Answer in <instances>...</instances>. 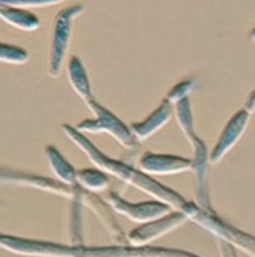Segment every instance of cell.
<instances>
[{
	"label": "cell",
	"instance_id": "7a4b0ae2",
	"mask_svg": "<svg viewBox=\"0 0 255 257\" xmlns=\"http://www.w3.org/2000/svg\"><path fill=\"white\" fill-rule=\"evenodd\" d=\"M95 114L94 118L84 120L76 126V130L80 132H91V134H102L106 132L112 135L121 146H124L128 150L139 149V141L136 139L133 132L125 122L120 120L118 117L109 109L102 106L98 101H91L87 105Z\"/></svg>",
	"mask_w": 255,
	"mask_h": 257
},
{
	"label": "cell",
	"instance_id": "7c38bea8",
	"mask_svg": "<svg viewBox=\"0 0 255 257\" xmlns=\"http://www.w3.org/2000/svg\"><path fill=\"white\" fill-rule=\"evenodd\" d=\"M175 106V116L178 120V124L181 126L183 135L187 138V141L193 143V142L198 138L194 131V122H193V113L190 108V99L185 98L178 101L174 105Z\"/></svg>",
	"mask_w": 255,
	"mask_h": 257
},
{
	"label": "cell",
	"instance_id": "9a60e30c",
	"mask_svg": "<svg viewBox=\"0 0 255 257\" xmlns=\"http://www.w3.org/2000/svg\"><path fill=\"white\" fill-rule=\"evenodd\" d=\"M195 86H197V82L195 79H186L182 80L179 83H176L174 87H172L171 91H168L167 99L168 102H171L172 105H175L178 101H181V99L189 98V95L193 93V90L195 89Z\"/></svg>",
	"mask_w": 255,
	"mask_h": 257
},
{
	"label": "cell",
	"instance_id": "ba28073f",
	"mask_svg": "<svg viewBox=\"0 0 255 257\" xmlns=\"http://www.w3.org/2000/svg\"><path fill=\"white\" fill-rule=\"evenodd\" d=\"M171 106L172 103L164 98L163 102L145 120L140 122H132L129 126L133 135L136 136V139L139 142L145 141L147 138L152 136L155 132H158L160 128L166 125L171 118Z\"/></svg>",
	"mask_w": 255,
	"mask_h": 257
},
{
	"label": "cell",
	"instance_id": "9c48e42d",
	"mask_svg": "<svg viewBox=\"0 0 255 257\" xmlns=\"http://www.w3.org/2000/svg\"><path fill=\"white\" fill-rule=\"evenodd\" d=\"M68 79L75 93L83 99L86 105L95 99L86 68L78 56H72L68 61Z\"/></svg>",
	"mask_w": 255,
	"mask_h": 257
},
{
	"label": "cell",
	"instance_id": "4fadbf2b",
	"mask_svg": "<svg viewBox=\"0 0 255 257\" xmlns=\"http://www.w3.org/2000/svg\"><path fill=\"white\" fill-rule=\"evenodd\" d=\"M183 216H185V214H174V215L168 216L166 219L160 220L159 223L147 226L148 229H145V226H144V229L135 231V233L132 234V239L136 241V242L137 241H145V239H148V237L156 235L160 231H166V230H168V227H172V226H175L179 222H182Z\"/></svg>",
	"mask_w": 255,
	"mask_h": 257
},
{
	"label": "cell",
	"instance_id": "8fae6325",
	"mask_svg": "<svg viewBox=\"0 0 255 257\" xmlns=\"http://www.w3.org/2000/svg\"><path fill=\"white\" fill-rule=\"evenodd\" d=\"M76 181L86 191L101 192L110 184V178L101 169H83L78 170Z\"/></svg>",
	"mask_w": 255,
	"mask_h": 257
},
{
	"label": "cell",
	"instance_id": "30bf717a",
	"mask_svg": "<svg viewBox=\"0 0 255 257\" xmlns=\"http://www.w3.org/2000/svg\"><path fill=\"white\" fill-rule=\"evenodd\" d=\"M47 157L52 170L55 172L59 181H61L65 185H70V187L78 185V181H76L78 170L57 151V149H55L53 146H48Z\"/></svg>",
	"mask_w": 255,
	"mask_h": 257
},
{
	"label": "cell",
	"instance_id": "277c9868",
	"mask_svg": "<svg viewBox=\"0 0 255 257\" xmlns=\"http://www.w3.org/2000/svg\"><path fill=\"white\" fill-rule=\"evenodd\" d=\"M248 120L250 113L246 109H241L229 118V121L224 126L223 132L218 138L217 143L209 154V164H218L228 154V151H231L232 147L236 145L246 131Z\"/></svg>",
	"mask_w": 255,
	"mask_h": 257
},
{
	"label": "cell",
	"instance_id": "5bb4252c",
	"mask_svg": "<svg viewBox=\"0 0 255 257\" xmlns=\"http://www.w3.org/2000/svg\"><path fill=\"white\" fill-rule=\"evenodd\" d=\"M9 22L14 24L15 26L24 29H36L38 26V21L36 17L28 13H21V11H14V10H6L2 13Z\"/></svg>",
	"mask_w": 255,
	"mask_h": 257
},
{
	"label": "cell",
	"instance_id": "52a82bcc",
	"mask_svg": "<svg viewBox=\"0 0 255 257\" xmlns=\"http://www.w3.org/2000/svg\"><path fill=\"white\" fill-rule=\"evenodd\" d=\"M194 151L193 155V173L195 177V188H197V199L201 207L206 204L208 207V187H206V178H208V164L209 154L206 146L199 138H197L193 143H190Z\"/></svg>",
	"mask_w": 255,
	"mask_h": 257
},
{
	"label": "cell",
	"instance_id": "5b68a950",
	"mask_svg": "<svg viewBox=\"0 0 255 257\" xmlns=\"http://www.w3.org/2000/svg\"><path fill=\"white\" fill-rule=\"evenodd\" d=\"M140 169L147 174H178L189 172L193 169V161L183 158L179 155L170 154H155L147 151L141 155L139 161Z\"/></svg>",
	"mask_w": 255,
	"mask_h": 257
},
{
	"label": "cell",
	"instance_id": "3957f363",
	"mask_svg": "<svg viewBox=\"0 0 255 257\" xmlns=\"http://www.w3.org/2000/svg\"><path fill=\"white\" fill-rule=\"evenodd\" d=\"M82 11H83L82 6H74V7L65 9L64 11H61L60 14L57 15L51 51V67H49V74L52 76H57L60 74L61 66H63L65 59V53L68 51V45H70L72 21L78 15L82 14Z\"/></svg>",
	"mask_w": 255,
	"mask_h": 257
},
{
	"label": "cell",
	"instance_id": "2e32d148",
	"mask_svg": "<svg viewBox=\"0 0 255 257\" xmlns=\"http://www.w3.org/2000/svg\"><path fill=\"white\" fill-rule=\"evenodd\" d=\"M248 113H254L255 112V90L250 94V97L247 99L246 108H244Z\"/></svg>",
	"mask_w": 255,
	"mask_h": 257
},
{
	"label": "cell",
	"instance_id": "8992f818",
	"mask_svg": "<svg viewBox=\"0 0 255 257\" xmlns=\"http://www.w3.org/2000/svg\"><path fill=\"white\" fill-rule=\"evenodd\" d=\"M109 201L117 211L122 214L130 216L132 219H152L156 216H160L166 214L170 208L163 203L159 201H149V203H140V204H132L128 203L122 197L118 196L117 192H110L109 193Z\"/></svg>",
	"mask_w": 255,
	"mask_h": 257
},
{
	"label": "cell",
	"instance_id": "6da1fadb",
	"mask_svg": "<svg viewBox=\"0 0 255 257\" xmlns=\"http://www.w3.org/2000/svg\"><path fill=\"white\" fill-rule=\"evenodd\" d=\"M63 131L72 141V143L78 146L84 154L93 161V164L105 173L112 174L125 184H129V185L139 188L141 191L147 192L151 196L156 197L158 200H160L164 204L174 207L176 210L183 211L186 206L189 204L176 192L158 183L156 180L149 177L148 174L144 173L143 170H137L126 162H121V161H116V159L106 157L102 151H99L91 142L88 141L86 136H83V134L79 130H76L68 124H64Z\"/></svg>",
	"mask_w": 255,
	"mask_h": 257
}]
</instances>
